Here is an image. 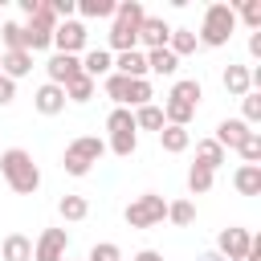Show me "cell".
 I'll use <instances>...</instances> for the list:
<instances>
[{"label":"cell","instance_id":"36","mask_svg":"<svg viewBox=\"0 0 261 261\" xmlns=\"http://www.w3.org/2000/svg\"><path fill=\"white\" fill-rule=\"evenodd\" d=\"M237 151L245 155V163H257V159H261V135H257V130H249V135H245V143H241Z\"/></svg>","mask_w":261,"mask_h":261},{"label":"cell","instance_id":"32","mask_svg":"<svg viewBox=\"0 0 261 261\" xmlns=\"http://www.w3.org/2000/svg\"><path fill=\"white\" fill-rule=\"evenodd\" d=\"M143 4L139 0H126V4H114V20H126V24H143Z\"/></svg>","mask_w":261,"mask_h":261},{"label":"cell","instance_id":"12","mask_svg":"<svg viewBox=\"0 0 261 261\" xmlns=\"http://www.w3.org/2000/svg\"><path fill=\"white\" fill-rule=\"evenodd\" d=\"M33 106H37L41 114H61V110H65V90H61V86H53V82H45V86L37 90Z\"/></svg>","mask_w":261,"mask_h":261},{"label":"cell","instance_id":"8","mask_svg":"<svg viewBox=\"0 0 261 261\" xmlns=\"http://www.w3.org/2000/svg\"><path fill=\"white\" fill-rule=\"evenodd\" d=\"M45 69H49V82H53V86H65L69 77H77V73H82V61H77V57H69V53H53Z\"/></svg>","mask_w":261,"mask_h":261},{"label":"cell","instance_id":"35","mask_svg":"<svg viewBox=\"0 0 261 261\" xmlns=\"http://www.w3.org/2000/svg\"><path fill=\"white\" fill-rule=\"evenodd\" d=\"M135 147H139V135H135V130H126V135H110V151H114V155H130Z\"/></svg>","mask_w":261,"mask_h":261},{"label":"cell","instance_id":"31","mask_svg":"<svg viewBox=\"0 0 261 261\" xmlns=\"http://www.w3.org/2000/svg\"><path fill=\"white\" fill-rule=\"evenodd\" d=\"M61 216L65 220H86V212H90V204H86V196H61Z\"/></svg>","mask_w":261,"mask_h":261},{"label":"cell","instance_id":"42","mask_svg":"<svg viewBox=\"0 0 261 261\" xmlns=\"http://www.w3.org/2000/svg\"><path fill=\"white\" fill-rule=\"evenodd\" d=\"M249 53H253V57H261V33H253V37H249Z\"/></svg>","mask_w":261,"mask_h":261},{"label":"cell","instance_id":"16","mask_svg":"<svg viewBox=\"0 0 261 261\" xmlns=\"http://www.w3.org/2000/svg\"><path fill=\"white\" fill-rule=\"evenodd\" d=\"M114 73H122V77H143V73H147V57H143L139 49H126V53H118V61H114Z\"/></svg>","mask_w":261,"mask_h":261},{"label":"cell","instance_id":"27","mask_svg":"<svg viewBox=\"0 0 261 261\" xmlns=\"http://www.w3.org/2000/svg\"><path fill=\"white\" fill-rule=\"evenodd\" d=\"M135 126H143V130H163L167 122H163V110H159V106H139V110H135Z\"/></svg>","mask_w":261,"mask_h":261},{"label":"cell","instance_id":"43","mask_svg":"<svg viewBox=\"0 0 261 261\" xmlns=\"http://www.w3.org/2000/svg\"><path fill=\"white\" fill-rule=\"evenodd\" d=\"M135 261H163V253H155V249H143Z\"/></svg>","mask_w":261,"mask_h":261},{"label":"cell","instance_id":"41","mask_svg":"<svg viewBox=\"0 0 261 261\" xmlns=\"http://www.w3.org/2000/svg\"><path fill=\"white\" fill-rule=\"evenodd\" d=\"M12 98H16V82H12V77H4V73H0V106H8V102H12Z\"/></svg>","mask_w":261,"mask_h":261},{"label":"cell","instance_id":"34","mask_svg":"<svg viewBox=\"0 0 261 261\" xmlns=\"http://www.w3.org/2000/svg\"><path fill=\"white\" fill-rule=\"evenodd\" d=\"M77 12L82 16H114V0H82Z\"/></svg>","mask_w":261,"mask_h":261},{"label":"cell","instance_id":"30","mask_svg":"<svg viewBox=\"0 0 261 261\" xmlns=\"http://www.w3.org/2000/svg\"><path fill=\"white\" fill-rule=\"evenodd\" d=\"M167 49H171L175 57H179V53H192V49H196V33H192V29H171Z\"/></svg>","mask_w":261,"mask_h":261},{"label":"cell","instance_id":"40","mask_svg":"<svg viewBox=\"0 0 261 261\" xmlns=\"http://www.w3.org/2000/svg\"><path fill=\"white\" fill-rule=\"evenodd\" d=\"M257 118H261V98H253V94H245V118H241V122L249 126V122H257Z\"/></svg>","mask_w":261,"mask_h":261},{"label":"cell","instance_id":"15","mask_svg":"<svg viewBox=\"0 0 261 261\" xmlns=\"http://www.w3.org/2000/svg\"><path fill=\"white\" fill-rule=\"evenodd\" d=\"M139 45V24H126V20H114L110 24V49H118V53H126V49H135Z\"/></svg>","mask_w":261,"mask_h":261},{"label":"cell","instance_id":"29","mask_svg":"<svg viewBox=\"0 0 261 261\" xmlns=\"http://www.w3.org/2000/svg\"><path fill=\"white\" fill-rule=\"evenodd\" d=\"M167 220L179 224V228H188V224L196 220V204H192V200H175V204H167Z\"/></svg>","mask_w":261,"mask_h":261},{"label":"cell","instance_id":"17","mask_svg":"<svg viewBox=\"0 0 261 261\" xmlns=\"http://www.w3.org/2000/svg\"><path fill=\"white\" fill-rule=\"evenodd\" d=\"M143 57H147V69L159 73V77H171L175 65H179V57H175L171 49H151V53H143Z\"/></svg>","mask_w":261,"mask_h":261},{"label":"cell","instance_id":"10","mask_svg":"<svg viewBox=\"0 0 261 261\" xmlns=\"http://www.w3.org/2000/svg\"><path fill=\"white\" fill-rule=\"evenodd\" d=\"M232 188L241 196H261V163H241L232 171Z\"/></svg>","mask_w":261,"mask_h":261},{"label":"cell","instance_id":"4","mask_svg":"<svg viewBox=\"0 0 261 261\" xmlns=\"http://www.w3.org/2000/svg\"><path fill=\"white\" fill-rule=\"evenodd\" d=\"M122 216H126V224H130V228H155V224L167 216V200H163L159 192H143L139 200H130V204H126V212H122Z\"/></svg>","mask_w":261,"mask_h":261},{"label":"cell","instance_id":"19","mask_svg":"<svg viewBox=\"0 0 261 261\" xmlns=\"http://www.w3.org/2000/svg\"><path fill=\"white\" fill-rule=\"evenodd\" d=\"M249 86H253V73H249L245 65H228V69H224V90H228V94L245 98V94H249Z\"/></svg>","mask_w":261,"mask_h":261},{"label":"cell","instance_id":"9","mask_svg":"<svg viewBox=\"0 0 261 261\" xmlns=\"http://www.w3.org/2000/svg\"><path fill=\"white\" fill-rule=\"evenodd\" d=\"M167 37H171V29H167L163 20L143 16V24H139V41L147 45V53H151V49H167Z\"/></svg>","mask_w":261,"mask_h":261},{"label":"cell","instance_id":"3","mask_svg":"<svg viewBox=\"0 0 261 261\" xmlns=\"http://www.w3.org/2000/svg\"><path fill=\"white\" fill-rule=\"evenodd\" d=\"M232 29H237V8L232 4H208L204 8V29H200V41L204 45H224L228 37H232Z\"/></svg>","mask_w":261,"mask_h":261},{"label":"cell","instance_id":"14","mask_svg":"<svg viewBox=\"0 0 261 261\" xmlns=\"http://www.w3.org/2000/svg\"><path fill=\"white\" fill-rule=\"evenodd\" d=\"M0 253H4V261H33V241L24 232H8Z\"/></svg>","mask_w":261,"mask_h":261},{"label":"cell","instance_id":"1","mask_svg":"<svg viewBox=\"0 0 261 261\" xmlns=\"http://www.w3.org/2000/svg\"><path fill=\"white\" fill-rule=\"evenodd\" d=\"M0 175H4V184H8L16 196H33V192L41 188V171H37L33 155L20 151V147H8V151L0 155Z\"/></svg>","mask_w":261,"mask_h":261},{"label":"cell","instance_id":"46","mask_svg":"<svg viewBox=\"0 0 261 261\" xmlns=\"http://www.w3.org/2000/svg\"><path fill=\"white\" fill-rule=\"evenodd\" d=\"M65 261H69V257H65Z\"/></svg>","mask_w":261,"mask_h":261},{"label":"cell","instance_id":"23","mask_svg":"<svg viewBox=\"0 0 261 261\" xmlns=\"http://www.w3.org/2000/svg\"><path fill=\"white\" fill-rule=\"evenodd\" d=\"M106 98H110L114 106H126V98H130V77H122V73H106Z\"/></svg>","mask_w":261,"mask_h":261},{"label":"cell","instance_id":"37","mask_svg":"<svg viewBox=\"0 0 261 261\" xmlns=\"http://www.w3.org/2000/svg\"><path fill=\"white\" fill-rule=\"evenodd\" d=\"M90 261H122V253H118L114 241H98V245L90 249Z\"/></svg>","mask_w":261,"mask_h":261},{"label":"cell","instance_id":"38","mask_svg":"<svg viewBox=\"0 0 261 261\" xmlns=\"http://www.w3.org/2000/svg\"><path fill=\"white\" fill-rule=\"evenodd\" d=\"M0 41H4V49H24V33H20V24H0Z\"/></svg>","mask_w":261,"mask_h":261},{"label":"cell","instance_id":"22","mask_svg":"<svg viewBox=\"0 0 261 261\" xmlns=\"http://www.w3.org/2000/svg\"><path fill=\"white\" fill-rule=\"evenodd\" d=\"M61 90H65V98H73V102H90V98H94V77L77 73V77H69Z\"/></svg>","mask_w":261,"mask_h":261},{"label":"cell","instance_id":"44","mask_svg":"<svg viewBox=\"0 0 261 261\" xmlns=\"http://www.w3.org/2000/svg\"><path fill=\"white\" fill-rule=\"evenodd\" d=\"M245 261H261V245H257V241H253V249L245 253Z\"/></svg>","mask_w":261,"mask_h":261},{"label":"cell","instance_id":"7","mask_svg":"<svg viewBox=\"0 0 261 261\" xmlns=\"http://www.w3.org/2000/svg\"><path fill=\"white\" fill-rule=\"evenodd\" d=\"M33 261H65V228H45L33 245Z\"/></svg>","mask_w":261,"mask_h":261},{"label":"cell","instance_id":"39","mask_svg":"<svg viewBox=\"0 0 261 261\" xmlns=\"http://www.w3.org/2000/svg\"><path fill=\"white\" fill-rule=\"evenodd\" d=\"M237 16H241V20L249 24V29H257V24H261V0H245Z\"/></svg>","mask_w":261,"mask_h":261},{"label":"cell","instance_id":"13","mask_svg":"<svg viewBox=\"0 0 261 261\" xmlns=\"http://www.w3.org/2000/svg\"><path fill=\"white\" fill-rule=\"evenodd\" d=\"M245 135H249V126H245L241 118H224V122L216 126V135H212V139L228 151V147H241V143H245Z\"/></svg>","mask_w":261,"mask_h":261},{"label":"cell","instance_id":"45","mask_svg":"<svg viewBox=\"0 0 261 261\" xmlns=\"http://www.w3.org/2000/svg\"><path fill=\"white\" fill-rule=\"evenodd\" d=\"M196 261H224L220 253H204V257H196Z\"/></svg>","mask_w":261,"mask_h":261},{"label":"cell","instance_id":"2","mask_svg":"<svg viewBox=\"0 0 261 261\" xmlns=\"http://www.w3.org/2000/svg\"><path fill=\"white\" fill-rule=\"evenodd\" d=\"M102 155H106V143H102V139H94V135H82V139H73V143L65 147L61 167H65L69 175H86Z\"/></svg>","mask_w":261,"mask_h":261},{"label":"cell","instance_id":"33","mask_svg":"<svg viewBox=\"0 0 261 261\" xmlns=\"http://www.w3.org/2000/svg\"><path fill=\"white\" fill-rule=\"evenodd\" d=\"M130 106H151V82L147 77H130Z\"/></svg>","mask_w":261,"mask_h":261},{"label":"cell","instance_id":"28","mask_svg":"<svg viewBox=\"0 0 261 261\" xmlns=\"http://www.w3.org/2000/svg\"><path fill=\"white\" fill-rule=\"evenodd\" d=\"M188 192H192V196L212 192V171H208V167H200V163H192V171H188Z\"/></svg>","mask_w":261,"mask_h":261},{"label":"cell","instance_id":"18","mask_svg":"<svg viewBox=\"0 0 261 261\" xmlns=\"http://www.w3.org/2000/svg\"><path fill=\"white\" fill-rule=\"evenodd\" d=\"M196 163L208 167V171H216V167L224 163V147H220L216 139H200V143H196Z\"/></svg>","mask_w":261,"mask_h":261},{"label":"cell","instance_id":"20","mask_svg":"<svg viewBox=\"0 0 261 261\" xmlns=\"http://www.w3.org/2000/svg\"><path fill=\"white\" fill-rule=\"evenodd\" d=\"M188 143H192L188 126H163V130H159V147H163V151H171V155L188 151Z\"/></svg>","mask_w":261,"mask_h":261},{"label":"cell","instance_id":"21","mask_svg":"<svg viewBox=\"0 0 261 261\" xmlns=\"http://www.w3.org/2000/svg\"><path fill=\"white\" fill-rule=\"evenodd\" d=\"M110 65H114V61H110L106 49H90L86 61H82V73H86V77H102V73H110Z\"/></svg>","mask_w":261,"mask_h":261},{"label":"cell","instance_id":"5","mask_svg":"<svg viewBox=\"0 0 261 261\" xmlns=\"http://www.w3.org/2000/svg\"><path fill=\"white\" fill-rule=\"evenodd\" d=\"M253 249V232L249 228H224L220 241H216V253L224 261H245V253Z\"/></svg>","mask_w":261,"mask_h":261},{"label":"cell","instance_id":"11","mask_svg":"<svg viewBox=\"0 0 261 261\" xmlns=\"http://www.w3.org/2000/svg\"><path fill=\"white\" fill-rule=\"evenodd\" d=\"M29 69H33V53H29V49H8V53L0 57V73H4V77H12V82H16V77H24Z\"/></svg>","mask_w":261,"mask_h":261},{"label":"cell","instance_id":"26","mask_svg":"<svg viewBox=\"0 0 261 261\" xmlns=\"http://www.w3.org/2000/svg\"><path fill=\"white\" fill-rule=\"evenodd\" d=\"M20 33H24V49H29V53H41V49L53 45V33H45V29H37V24H24Z\"/></svg>","mask_w":261,"mask_h":261},{"label":"cell","instance_id":"25","mask_svg":"<svg viewBox=\"0 0 261 261\" xmlns=\"http://www.w3.org/2000/svg\"><path fill=\"white\" fill-rule=\"evenodd\" d=\"M106 130H110V135H126V130H139V126H135V114H130L126 106H114L110 118H106Z\"/></svg>","mask_w":261,"mask_h":261},{"label":"cell","instance_id":"6","mask_svg":"<svg viewBox=\"0 0 261 261\" xmlns=\"http://www.w3.org/2000/svg\"><path fill=\"white\" fill-rule=\"evenodd\" d=\"M53 45H57V53L77 57V49L86 45V24H82V20H57V29H53Z\"/></svg>","mask_w":261,"mask_h":261},{"label":"cell","instance_id":"24","mask_svg":"<svg viewBox=\"0 0 261 261\" xmlns=\"http://www.w3.org/2000/svg\"><path fill=\"white\" fill-rule=\"evenodd\" d=\"M171 98H175V102L196 106V102L204 98V90H200V82H196V77H184V82H175V86H171Z\"/></svg>","mask_w":261,"mask_h":261}]
</instances>
